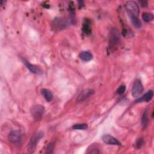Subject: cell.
Wrapping results in <instances>:
<instances>
[{
    "instance_id": "cell-11",
    "label": "cell",
    "mask_w": 154,
    "mask_h": 154,
    "mask_svg": "<svg viewBox=\"0 0 154 154\" xmlns=\"http://www.w3.org/2000/svg\"><path fill=\"white\" fill-rule=\"evenodd\" d=\"M80 58L84 61H89L93 59V54L89 51L81 52L79 55Z\"/></svg>"
},
{
    "instance_id": "cell-2",
    "label": "cell",
    "mask_w": 154,
    "mask_h": 154,
    "mask_svg": "<svg viewBox=\"0 0 154 154\" xmlns=\"http://www.w3.org/2000/svg\"><path fill=\"white\" fill-rule=\"evenodd\" d=\"M30 112L35 121H40L44 114L45 107L42 105H35L31 108Z\"/></svg>"
},
{
    "instance_id": "cell-10",
    "label": "cell",
    "mask_w": 154,
    "mask_h": 154,
    "mask_svg": "<svg viewBox=\"0 0 154 154\" xmlns=\"http://www.w3.org/2000/svg\"><path fill=\"white\" fill-rule=\"evenodd\" d=\"M82 30L86 35H89L92 33V23L89 19H86L83 24Z\"/></svg>"
},
{
    "instance_id": "cell-17",
    "label": "cell",
    "mask_w": 154,
    "mask_h": 154,
    "mask_svg": "<svg viewBox=\"0 0 154 154\" xmlns=\"http://www.w3.org/2000/svg\"><path fill=\"white\" fill-rule=\"evenodd\" d=\"M141 125L143 128H145L148 124V116H147V112L145 111L142 115L141 118Z\"/></svg>"
},
{
    "instance_id": "cell-6",
    "label": "cell",
    "mask_w": 154,
    "mask_h": 154,
    "mask_svg": "<svg viewBox=\"0 0 154 154\" xmlns=\"http://www.w3.org/2000/svg\"><path fill=\"white\" fill-rule=\"evenodd\" d=\"M102 141L110 145H115V146H121V143L115 138L114 137L109 135V134H105L102 137Z\"/></svg>"
},
{
    "instance_id": "cell-7",
    "label": "cell",
    "mask_w": 154,
    "mask_h": 154,
    "mask_svg": "<svg viewBox=\"0 0 154 154\" xmlns=\"http://www.w3.org/2000/svg\"><path fill=\"white\" fill-rule=\"evenodd\" d=\"M24 63L25 64L27 69L32 73L37 75H40L44 74V70L39 67H38L37 66L32 64L30 63L28 61H26L25 60H24Z\"/></svg>"
},
{
    "instance_id": "cell-12",
    "label": "cell",
    "mask_w": 154,
    "mask_h": 154,
    "mask_svg": "<svg viewBox=\"0 0 154 154\" xmlns=\"http://www.w3.org/2000/svg\"><path fill=\"white\" fill-rule=\"evenodd\" d=\"M41 93L47 102H50L52 101L53 95L52 92L50 90L47 89H42L41 90Z\"/></svg>"
},
{
    "instance_id": "cell-14",
    "label": "cell",
    "mask_w": 154,
    "mask_h": 154,
    "mask_svg": "<svg viewBox=\"0 0 154 154\" xmlns=\"http://www.w3.org/2000/svg\"><path fill=\"white\" fill-rule=\"evenodd\" d=\"M129 16L131 18V21L134 27H135L137 28H139L141 27V22L140 21V19L138 18V17H136L134 16Z\"/></svg>"
},
{
    "instance_id": "cell-19",
    "label": "cell",
    "mask_w": 154,
    "mask_h": 154,
    "mask_svg": "<svg viewBox=\"0 0 154 154\" xmlns=\"http://www.w3.org/2000/svg\"><path fill=\"white\" fill-rule=\"evenodd\" d=\"M54 147H55L54 142H51V143H49L47 147L45 153H53L54 152Z\"/></svg>"
},
{
    "instance_id": "cell-5",
    "label": "cell",
    "mask_w": 154,
    "mask_h": 154,
    "mask_svg": "<svg viewBox=\"0 0 154 154\" xmlns=\"http://www.w3.org/2000/svg\"><path fill=\"white\" fill-rule=\"evenodd\" d=\"M143 91V86L140 80H137L133 85L132 89V95L134 97L139 96Z\"/></svg>"
},
{
    "instance_id": "cell-15",
    "label": "cell",
    "mask_w": 154,
    "mask_h": 154,
    "mask_svg": "<svg viewBox=\"0 0 154 154\" xmlns=\"http://www.w3.org/2000/svg\"><path fill=\"white\" fill-rule=\"evenodd\" d=\"M119 36L116 32L114 31L113 33L111 34V37L110 38V45L113 47L114 46L115 44H116L119 41Z\"/></svg>"
},
{
    "instance_id": "cell-22",
    "label": "cell",
    "mask_w": 154,
    "mask_h": 154,
    "mask_svg": "<svg viewBox=\"0 0 154 154\" xmlns=\"http://www.w3.org/2000/svg\"><path fill=\"white\" fill-rule=\"evenodd\" d=\"M139 3L140 4V6L141 7H146L147 6V4H148L147 1H139Z\"/></svg>"
},
{
    "instance_id": "cell-1",
    "label": "cell",
    "mask_w": 154,
    "mask_h": 154,
    "mask_svg": "<svg viewBox=\"0 0 154 154\" xmlns=\"http://www.w3.org/2000/svg\"><path fill=\"white\" fill-rule=\"evenodd\" d=\"M44 133L42 131H39L34 134L31 137L27 146L28 152L33 153L34 152L38 143L39 142L41 139H42L44 137Z\"/></svg>"
},
{
    "instance_id": "cell-8",
    "label": "cell",
    "mask_w": 154,
    "mask_h": 154,
    "mask_svg": "<svg viewBox=\"0 0 154 154\" xmlns=\"http://www.w3.org/2000/svg\"><path fill=\"white\" fill-rule=\"evenodd\" d=\"M94 93V90L90 89H85L82 91L77 98V102H83Z\"/></svg>"
},
{
    "instance_id": "cell-16",
    "label": "cell",
    "mask_w": 154,
    "mask_h": 154,
    "mask_svg": "<svg viewBox=\"0 0 154 154\" xmlns=\"http://www.w3.org/2000/svg\"><path fill=\"white\" fill-rule=\"evenodd\" d=\"M142 19L145 22H149L153 19V16L152 13L148 12H144L142 14Z\"/></svg>"
},
{
    "instance_id": "cell-9",
    "label": "cell",
    "mask_w": 154,
    "mask_h": 154,
    "mask_svg": "<svg viewBox=\"0 0 154 154\" xmlns=\"http://www.w3.org/2000/svg\"><path fill=\"white\" fill-rule=\"evenodd\" d=\"M153 96V92L152 90L147 91L141 98L135 101V103H141L143 102H149Z\"/></svg>"
},
{
    "instance_id": "cell-13",
    "label": "cell",
    "mask_w": 154,
    "mask_h": 154,
    "mask_svg": "<svg viewBox=\"0 0 154 154\" xmlns=\"http://www.w3.org/2000/svg\"><path fill=\"white\" fill-rule=\"evenodd\" d=\"M87 153H99V149L98 145L95 144H91L87 149V151L86 152Z\"/></svg>"
},
{
    "instance_id": "cell-4",
    "label": "cell",
    "mask_w": 154,
    "mask_h": 154,
    "mask_svg": "<svg viewBox=\"0 0 154 154\" xmlns=\"http://www.w3.org/2000/svg\"><path fill=\"white\" fill-rule=\"evenodd\" d=\"M8 140L15 144H19L22 140V134L19 130L12 131L8 135Z\"/></svg>"
},
{
    "instance_id": "cell-20",
    "label": "cell",
    "mask_w": 154,
    "mask_h": 154,
    "mask_svg": "<svg viewBox=\"0 0 154 154\" xmlns=\"http://www.w3.org/2000/svg\"><path fill=\"white\" fill-rule=\"evenodd\" d=\"M125 90H126V86L125 85H121L117 89L116 92H117V93H118L119 95H122L125 92Z\"/></svg>"
},
{
    "instance_id": "cell-3",
    "label": "cell",
    "mask_w": 154,
    "mask_h": 154,
    "mask_svg": "<svg viewBox=\"0 0 154 154\" xmlns=\"http://www.w3.org/2000/svg\"><path fill=\"white\" fill-rule=\"evenodd\" d=\"M126 10L129 16H134L136 17L138 16L139 15V7L138 5L133 1H130L127 2L125 4Z\"/></svg>"
},
{
    "instance_id": "cell-18",
    "label": "cell",
    "mask_w": 154,
    "mask_h": 154,
    "mask_svg": "<svg viewBox=\"0 0 154 154\" xmlns=\"http://www.w3.org/2000/svg\"><path fill=\"white\" fill-rule=\"evenodd\" d=\"M88 128V125L86 124H76L72 127V129L75 130H86Z\"/></svg>"
},
{
    "instance_id": "cell-21",
    "label": "cell",
    "mask_w": 154,
    "mask_h": 154,
    "mask_svg": "<svg viewBox=\"0 0 154 154\" xmlns=\"http://www.w3.org/2000/svg\"><path fill=\"white\" fill-rule=\"evenodd\" d=\"M143 140H142V138H140L139 139H138L137 140V141H136V146H137V147H138V148H140L142 145H143Z\"/></svg>"
}]
</instances>
